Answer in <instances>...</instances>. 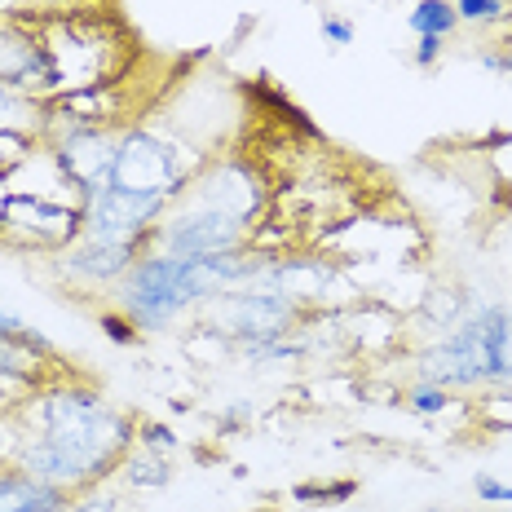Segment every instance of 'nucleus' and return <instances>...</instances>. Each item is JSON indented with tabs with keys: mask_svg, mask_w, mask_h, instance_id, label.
<instances>
[{
	"mask_svg": "<svg viewBox=\"0 0 512 512\" xmlns=\"http://www.w3.org/2000/svg\"><path fill=\"white\" fill-rule=\"evenodd\" d=\"M31 332H36V327H31L23 314H14V309L0 305V336H31Z\"/></svg>",
	"mask_w": 512,
	"mask_h": 512,
	"instance_id": "31",
	"label": "nucleus"
},
{
	"mask_svg": "<svg viewBox=\"0 0 512 512\" xmlns=\"http://www.w3.org/2000/svg\"><path fill=\"white\" fill-rule=\"evenodd\" d=\"M40 36H45L49 62H53V93H76L115 84L120 76V31L102 18L89 14H53L40 18Z\"/></svg>",
	"mask_w": 512,
	"mask_h": 512,
	"instance_id": "5",
	"label": "nucleus"
},
{
	"mask_svg": "<svg viewBox=\"0 0 512 512\" xmlns=\"http://www.w3.org/2000/svg\"><path fill=\"white\" fill-rule=\"evenodd\" d=\"M407 31H411V36L451 40L455 31H460L455 5H451V0H411V9H407Z\"/></svg>",
	"mask_w": 512,
	"mask_h": 512,
	"instance_id": "17",
	"label": "nucleus"
},
{
	"mask_svg": "<svg viewBox=\"0 0 512 512\" xmlns=\"http://www.w3.org/2000/svg\"><path fill=\"white\" fill-rule=\"evenodd\" d=\"M256 243V230L234 217H221L212 208H199L190 199H173V208L159 217L151 234V252L168 256H217V252H243Z\"/></svg>",
	"mask_w": 512,
	"mask_h": 512,
	"instance_id": "9",
	"label": "nucleus"
},
{
	"mask_svg": "<svg viewBox=\"0 0 512 512\" xmlns=\"http://www.w3.org/2000/svg\"><path fill=\"white\" fill-rule=\"evenodd\" d=\"M402 407L420 420H442L446 411H460V398H455L446 384H433V380H420L415 376L407 389H402Z\"/></svg>",
	"mask_w": 512,
	"mask_h": 512,
	"instance_id": "18",
	"label": "nucleus"
},
{
	"mask_svg": "<svg viewBox=\"0 0 512 512\" xmlns=\"http://www.w3.org/2000/svg\"><path fill=\"white\" fill-rule=\"evenodd\" d=\"M415 376L446 384L451 393H486L512 384V305L468 296L464 314L420 349Z\"/></svg>",
	"mask_w": 512,
	"mask_h": 512,
	"instance_id": "3",
	"label": "nucleus"
},
{
	"mask_svg": "<svg viewBox=\"0 0 512 512\" xmlns=\"http://www.w3.org/2000/svg\"><path fill=\"white\" fill-rule=\"evenodd\" d=\"M80 204L49 195H23L9 190L0 204V243L23 256H58L80 239Z\"/></svg>",
	"mask_w": 512,
	"mask_h": 512,
	"instance_id": "8",
	"label": "nucleus"
},
{
	"mask_svg": "<svg viewBox=\"0 0 512 512\" xmlns=\"http://www.w3.org/2000/svg\"><path fill=\"white\" fill-rule=\"evenodd\" d=\"M40 146V137H31V133H18V128H0V177L5 173H14L18 164L31 155Z\"/></svg>",
	"mask_w": 512,
	"mask_h": 512,
	"instance_id": "23",
	"label": "nucleus"
},
{
	"mask_svg": "<svg viewBox=\"0 0 512 512\" xmlns=\"http://www.w3.org/2000/svg\"><path fill=\"white\" fill-rule=\"evenodd\" d=\"M120 482L128 490H164L168 482H173V460L133 446V451L124 455V464H120Z\"/></svg>",
	"mask_w": 512,
	"mask_h": 512,
	"instance_id": "15",
	"label": "nucleus"
},
{
	"mask_svg": "<svg viewBox=\"0 0 512 512\" xmlns=\"http://www.w3.org/2000/svg\"><path fill=\"white\" fill-rule=\"evenodd\" d=\"M133 446H142V451H155V455H173L181 451V437L173 433V424L164 420H137V433H133Z\"/></svg>",
	"mask_w": 512,
	"mask_h": 512,
	"instance_id": "22",
	"label": "nucleus"
},
{
	"mask_svg": "<svg viewBox=\"0 0 512 512\" xmlns=\"http://www.w3.org/2000/svg\"><path fill=\"white\" fill-rule=\"evenodd\" d=\"M164 204L142 195H124V190L106 186L102 195H93L89 204H80V234L98 243H120V248L133 252H151V234L164 217Z\"/></svg>",
	"mask_w": 512,
	"mask_h": 512,
	"instance_id": "11",
	"label": "nucleus"
},
{
	"mask_svg": "<svg viewBox=\"0 0 512 512\" xmlns=\"http://www.w3.org/2000/svg\"><path fill=\"white\" fill-rule=\"evenodd\" d=\"M177 199H190L199 208H212L221 217H234L243 226L261 230L274 204V186H270V173L261 168V159L243 151H217Z\"/></svg>",
	"mask_w": 512,
	"mask_h": 512,
	"instance_id": "7",
	"label": "nucleus"
},
{
	"mask_svg": "<svg viewBox=\"0 0 512 512\" xmlns=\"http://www.w3.org/2000/svg\"><path fill=\"white\" fill-rule=\"evenodd\" d=\"M0 84L40 102L53 98V62L40 36V18H0Z\"/></svg>",
	"mask_w": 512,
	"mask_h": 512,
	"instance_id": "13",
	"label": "nucleus"
},
{
	"mask_svg": "<svg viewBox=\"0 0 512 512\" xmlns=\"http://www.w3.org/2000/svg\"><path fill=\"white\" fill-rule=\"evenodd\" d=\"M473 499L482 508L512 512V482H499V477H490V473H477L473 477Z\"/></svg>",
	"mask_w": 512,
	"mask_h": 512,
	"instance_id": "25",
	"label": "nucleus"
},
{
	"mask_svg": "<svg viewBox=\"0 0 512 512\" xmlns=\"http://www.w3.org/2000/svg\"><path fill=\"white\" fill-rule=\"evenodd\" d=\"M120 128L124 124H58L40 137V142L49 146V155L58 159L62 177L71 181L80 204H89L93 195H102L106 181H111Z\"/></svg>",
	"mask_w": 512,
	"mask_h": 512,
	"instance_id": "10",
	"label": "nucleus"
},
{
	"mask_svg": "<svg viewBox=\"0 0 512 512\" xmlns=\"http://www.w3.org/2000/svg\"><path fill=\"white\" fill-rule=\"evenodd\" d=\"M490 512H495V508H490Z\"/></svg>",
	"mask_w": 512,
	"mask_h": 512,
	"instance_id": "34",
	"label": "nucleus"
},
{
	"mask_svg": "<svg viewBox=\"0 0 512 512\" xmlns=\"http://www.w3.org/2000/svg\"><path fill=\"white\" fill-rule=\"evenodd\" d=\"M442 58H446V40H437V36H415V45H411V67L433 71Z\"/></svg>",
	"mask_w": 512,
	"mask_h": 512,
	"instance_id": "28",
	"label": "nucleus"
},
{
	"mask_svg": "<svg viewBox=\"0 0 512 512\" xmlns=\"http://www.w3.org/2000/svg\"><path fill=\"white\" fill-rule=\"evenodd\" d=\"M71 512H120V499H76L71 504Z\"/></svg>",
	"mask_w": 512,
	"mask_h": 512,
	"instance_id": "32",
	"label": "nucleus"
},
{
	"mask_svg": "<svg viewBox=\"0 0 512 512\" xmlns=\"http://www.w3.org/2000/svg\"><path fill=\"white\" fill-rule=\"evenodd\" d=\"M212 155L217 151H204L195 137H186L168 120H128L120 128V146H115L106 186L173 208V199L195 181V173Z\"/></svg>",
	"mask_w": 512,
	"mask_h": 512,
	"instance_id": "4",
	"label": "nucleus"
},
{
	"mask_svg": "<svg viewBox=\"0 0 512 512\" xmlns=\"http://www.w3.org/2000/svg\"><path fill=\"white\" fill-rule=\"evenodd\" d=\"M477 420H482L486 429H504V433L512 429V384L477 393Z\"/></svg>",
	"mask_w": 512,
	"mask_h": 512,
	"instance_id": "21",
	"label": "nucleus"
},
{
	"mask_svg": "<svg viewBox=\"0 0 512 512\" xmlns=\"http://www.w3.org/2000/svg\"><path fill=\"white\" fill-rule=\"evenodd\" d=\"M9 424L18 437L5 464L27 468L31 477L71 490L76 499L120 473L137 433V420L120 402L67 376L40 384L23 402V411L9 415Z\"/></svg>",
	"mask_w": 512,
	"mask_h": 512,
	"instance_id": "1",
	"label": "nucleus"
},
{
	"mask_svg": "<svg viewBox=\"0 0 512 512\" xmlns=\"http://www.w3.org/2000/svg\"><path fill=\"white\" fill-rule=\"evenodd\" d=\"M252 420H256L252 402H230V407L217 415V433H239V429H248Z\"/></svg>",
	"mask_w": 512,
	"mask_h": 512,
	"instance_id": "29",
	"label": "nucleus"
},
{
	"mask_svg": "<svg viewBox=\"0 0 512 512\" xmlns=\"http://www.w3.org/2000/svg\"><path fill=\"white\" fill-rule=\"evenodd\" d=\"M36 389H40V384H27V380L5 376V371H0V415H18V411H23V402Z\"/></svg>",
	"mask_w": 512,
	"mask_h": 512,
	"instance_id": "26",
	"label": "nucleus"
},
{
	"mask_svg": "<svg viewBox=\"0 0 512 512\" xmlns=\"http://www.w3.org/2000/svg\"><path fill=\"white\" fill-rule=\"evenodd\" d=\"M420 512H451V508H420ZM477 512H490V508H477Z\"/></svg>",
	"mask_w": 512,
	"mask_h": 512,
	"instance_id": "33",
	"label": "nucleus"
},
{
	"mask_svg": "<svg viewBox=\"0 0 512 512\" xmlns=\"http://www.w3.org/2000/svg\"><path fill=\"white\" fill-rule=\"evenodd\" d=\"M477 62H482V71H490V76H508L512 71V53H504V49H482Z\"/></svg>",
	"mask_w": 512,
	"mask_h": 512,
	"instance_id": "30",
	"label": "nucleus"
},
{
	"mask_svg": "<svg viewBox=\"0 0 512 512\" xmlns=\"http://www.w3.org/2000/svg\"><path fill=\"white\" fill-rule=\"evenodd\" d=\"M318 31H323V40H327L332 49L354 45V36H358L354 18H345V14H323V18H318Z\"/></svg>",
	"mask_w": 512,
	"mask_h": 512,
	"instance_id": "27",
	"label": "nucleus"
},
{
	"mask_svg": "<svg viewBox=\"0 0 512 512\" xmlns=\"http://www.w3.org/2000/svg\"><path fill=\"white\" fill-rule=\"evenodd\" d=\"M243 367H283V362H301L309 349H305V336H279V340H252V345H239L230 349Z\"/></svg>",
	"mask_w": 512,
	"mask_h": 512,
	"instance_id": "16",
	"label": "nucleus"
},
{
	"mask_svg": "<svg viewBox=\"0 0 512 512\" xmlns=\"http://www.w3.org/2000/svg\"><path fill=\"white\" fill-rule=\"evenodd\" d=\"M199 318H204L208 336H217L226 349H239V345H252V340L296 336L305 327L309 309L265 283H243V287H230V292L212 296V301L199 309Z\"/></svg>",
	"mask_w": 512,
	"mask_h": 512,
	"instance_id": "6",
	"label": "nucleus"
},
{
	"mask_svg": "<svg viewBox=\"0 0 512 512\" xmlns=\"http://www.w3.org/2000/svg\"><path fill=\"white\" fill-rule=\"evenodd\" d=\"M451 5H455L460 27H473V31L504 27L512 18V0H451Z\"/></svg>",
	"mask_w": 512,
	"mask_h": 512,
	"instance_id": "19",
	"label": "nucleus"
},
{
	"mask_svg": "<svg viewBox=\"0 0 512 512\" xmlns=\"http://www.w3.org/2000/svg\"><path fill=\"white\" fill-rule=\"evenodd\" d=\"M142 252L120 248V243H98V239H80L71 248H62L58 256H49V274L58 279L67 292L76 296H111L120 279L133 270V261Z\"/></svg>",
	"mask_w": 512,
	"mask_h": 512,
	"instance_id": "12",
	"label": "nucleus"
},
{
	"mask_svg": "<svg viewBox=\"0 0 512 512\" xmlns=\"http://www.w3.org/2000/svg\"><path fill=\"white\" fill-rule=\"evenodd\" d=\"M265 261H270V252L256 248V243L243 252H217V256L142 252L106 305L120 309L142 336H155L177 327L181 318L199 314L212 296L252 283L265 270Z\"/></svg>",
	"mask_w": 512,
	"mask_h": 512,
	"instance_id": "2",
	"label": "nucleus"
},
{
	"mask_svg": "<svg viewBox=\"0 0 512 512\" xmlns=\"http://www.w3.org/2000/svg\"><path fill=\"white\" fill-rule=\"evenodd\" d=\"M358 495V482H301L292 490L296 504H309V508H336V504H349Z\"/></svg>",
	"mask_w": 512,
	"mask_h": 512,
	"instance_id": "20",
	"label": "nucleus"
},
{
	"mask_svg": "<svg viewBox=\"0 0 512 512\" xmlns=\"http://www.w3.org/2000/svg\"><path fill=\"white\" fill-rule=\"evenodd\" d=\"M98 327H102V336L111 340V345H120V349H137V345H142V332H137V327L128 323L115 305L98 309Z\"/></svg>",
	"mask_w": 512,
	"mask_h": 512,
	"instance_id": "24",
	"label": "nucleus"
},
{
	"mask_svg": "<svg viewBox=\"0 0 512 512\" xmlns=\"http://www.w3.org/2000/svg\"><path fill=\"white\" fill-rule=\"evenodd\" d=\"M71 504V490L40 482L18 464H0V512H71Z\"/></svg>",
	"mask_w": 512,
	"mask_h": 512,
	"instance_id": "14",
	"label": "nucleus"
}]
</instances>
